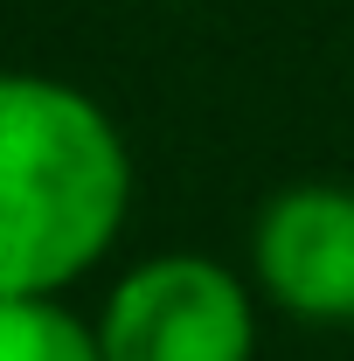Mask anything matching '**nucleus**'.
Returning a JSON list of instances; mask_svg holds the SVG:
<instances>
[{
    "label": "nucleus",
    "instance_id": "2",
    "mask_svg": "<svg viewBox=\"0 0 354 361\" xmlns=\"http://www.w3.org/2000/svg\"><path fill=\"white\" fill-rule=\"evenodd\" d=\"M257 313L264 299L243 264L153 250L104 285L90 334L104 361H257Z\"/></svg>",
    "mask_w": 354,
    "mask_h": 361
},
{
    "label": "nucleus",
    "instance_id": "1",
    "mask_svg": "<svg viewBox=\"0 0 354 361\" xmlns=\"http://www.w3.org/2000/svg\"><path fill=\"white\" fill-rule=\"evenodd\" d=\"M126 126L70 77L0 70V306L70 299L126 236Z\"/></svg>",
    "mask_w": 354,
    "mask_h": 361
},
{
    "label": "nucleus",
    "instance_id": "3",
    "mask_svg": "<svg viewBox=\"0 0 354 361\" xmlns=\"http://www.w3.org/2000/svg\"><path fill=\"white\" fill-rule=\"evenodd\" d=\"M250 285L271 313L354 334V188L341 180H292L250 223Z\"/></svg>",
    "mask_w": 354,
    "mask_h": 361
},
{
    "label": "nucleus",
    "instance_id": "4",
    "mask_svg": "<svg viewBox=\"0 0 354 361\" xmlns=\"http://www.w3.org/2000/svg\"><path fill=\"white\" fill-rule=\"evenodd\" d=\"M0 361H104L90 313L70 299H21L0 306Z\"/></svg>",
    "mask_w": 354,
    "mask_h": 361
}]
</instances>
